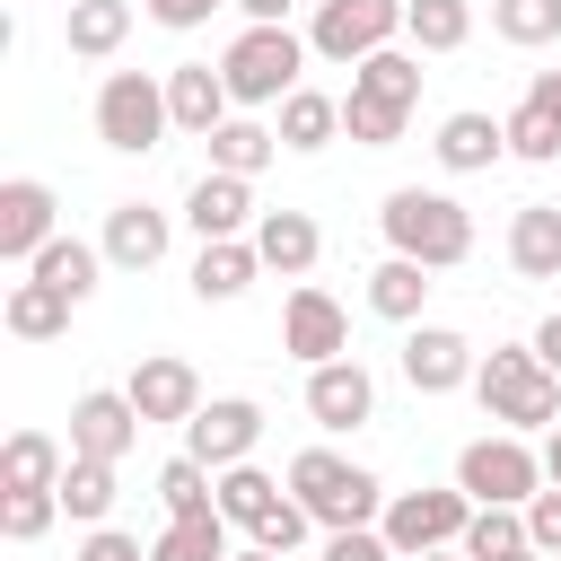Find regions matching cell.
Returning a JSON list of instances; mask_svg holds the SVG:
<instances>
[{
    "label": "cell",
    "instance_id": "6da1fadb",
    "mask_svg": "<svg viewBox=\"0 0 561 561\" xmlns=\"http://www.w3.org/2000/svg\"><path fill=\"white\" fill-rule=\"evenodd\" d=\"M377 228H386L394 254H412V263H430V272H456V263L473 254V210H465L456 193H430V184H394L386 210H377Z\"/></svg>",
    "mask_w": 561,
    "mask_h": 561
},
{
    "label": "cell",
    "instance_id": "7a4b0ae2",
    "mask_svg": "<svg viewBox=\"0 0 561 561\" xmlns=\"http://www.w3.org/2000/svg\"><path fill=\"white\" fill-rule=\"evenodd\" d=\"M473 394H482V412H491L500 430H552V421H561V377L535 359V342H500V351H482Z\"/></svg>",
    "mask_w": 561,
    "mask_h": 561
},
{
    "label": "cell",
    "instance_id": "3957f363",
    "mask_svg": "<svg viewBox=\"0 0 561 561\" xmlns=\"http://www.w3.org/2000/svg\"><path fill=\"white\" fill-rule=\"evenodd\" d=\"M289 491L307 500V517H316L324 535H333V526H377V517H386V482H377L368 465L333 456V447L289 456Z\"/></svg>",
    "mask_w": 561,
    "mask_h": 561
},
{
    "label": "cell",
    "instance_id": "277c9868",
    "mask_svg": "<svg viewBox=\"0 0 561 561\" xmlns=\"http://www.w3.org/2000/svg\"><path fill=\"white\" fill-rule=\"evenodd\" d=\"M307 35H289V26H245L228 53H219V70H228V96L237 105H280L289 88H298V70H307Z\"/></svg>",
    "mask_w": 561,
    "mask_h": 561
},
{
    "label": "cell",
    "instance_id": "5b68a950",
    "mask_svg": "<svg viewBox=\"0 0 561 561\" xmlns=\"http://www.w3.org/2000/svg\"><path fill=\"white\" fill-rule=\"evenodd\" d=\"M167 131H175L167 79H149V70H105V88H96V140L123 149V158H149Z\"/></svg>",
    "mask_w": 561,
    "mask_h": 561
},
{
    "label": "cell",
    "instance_id": "8992f818",
    "mask_svg": "<svg viewBox=\"0 0 561 561\" xmlns=\"http://www.w3.org/2000/svg\"><path fill=\"white\" fill-rule=\"evenodd\" d=\"M456 491L500 500V508H526V500L543 491V456H535L517 430H491V438H473V447L456 456Z\"/></svg>",
    "mask_w": 561,
    "mask_h": 561
},
{
    "label": "cell",
    "instance_id": "52a82bcc",
    "mask_svg": "<svg viewBox=\"0 0 561 561\" xmlns=\"http://www.w3.org/2000/svg\"><path fill=\"white\" fill-rule=\"evenodd\" d=\"M377 526H386V543H394L403 561H412V552H447V543H465V526H473V491H430V482H421V491H394Z\"/></svg>",
    "mask_w": 561,
    "mask_h": 561
},
{
    "label": "cell",
    "instance_id": "ba28073f",
    "mask_svg": "<svg viewBox=\"0 0 561 561\" xmlns=\"http://www.w3.org/2000/svg\"><path fill=\"white\" fill-rule=\"evenodd\" d=\"M403 9H412V0H316L307 44H316L324 61H368V53H386V44L403 35Z\"/></svg>",
    "mask_w": 561,
    "mask_h": 561
},
{
    "label": "cell",
    "instance_id": "9c48e42d",
    "mask_svg": "<svg viewBox=\"0 0 561 561\" xmlns=\"http://www.w3.org/2000/svg\"><path fill=\"white\" fill-rule=\"evenodd\" d=\"M280 351H289L298 368L342 359V351H351V316H342V298H333V289H316V280H298V289H289V307H280Z\"/></svg>",
    "mask_w": 561,
    "mask_h": 561
},
{
    "label": "cell",
    "instance_id": "30bf717a",
    "mask_svg": "<svg viewBox=\"0 0 561 561\" xmlns=\"http://www.w3.org/2000/svg\"><path fill=\"white\" fill-rule=\"evenodd\" d=\"M140 430H149V421H140V403H131V394H114V386H88V394L70 403V456L123 465Z\"/></svg>",
    "mask_w": 561,
    "mask_h": 561
},
{
    "label": "cell",
    "instance_id": "8fae6325",
    "mask_svg": "<svg viewBox=\"0 0 561 561\" xmlns=\"http://www.w3.org/2000/svg\"><path fill=\"white\" fill-rule=\"evenodd\" d=\"M254 438H263V403H245V394H219V403H202V412L184 421V456H202L210 473L245 465Z\"/></svg>",
    "mask_w": 561,
    "mask_h": 561
},
{
    "label": "cell",
    "instance_id": "7c38bea8",
    "mask_svg": "<svg viewBox=\"0 0 561 561\" xmlns=\"http://www.w3.org/2000/svg\"><path fill=\"white\" fill-rule=\"evenodd\" d=\"M307 421L316 430H368L377 421V377L342 351V359H324V368H307Z\"/></svg>",
    "mask_w": 561,
    "mask_h": 561
},
{
    "label": "cell",
    "instance_id": "4fadbf2b",
    "mask_svg": "<svg viewBox=\"0 0 561 561\" xmlns=\"http://www.w3.org/2000/svg\"><path fill=\"white\" fill-rule=\"evenodd\" d=\"M61 202H53V184H35V175H9L0 184V263H35L53 237H61V219H53Z\"/></svg>",
    "mask_w": 561,
    "mask_h": 561
},
{
    "label": "cell",
    "instance_id": "5bb4252c",
    "mask_svg": "<svg viewBox=\"0 0 561 561\" xmlns=\"http://www.w3.org/2000/svg\"><path fill=\"white\" fill-rule=\"evenodd\" d=\"M473 342L456 333V324H412L403 333V377H412V394H456V386H473Z\"/></svg>",
    "mask_w": 561,
    "mask_h": 561
},
{
    "label": "cell",
    "instance_id": "9a60e30c",
    "mask_svg": "<svg viewBox=\"0 0 561 561\" xmlns=\"http://www.w3.org/2000/svg\"><path fill=\"white\" fill-rule=\"evenodd\" d=\"M254 219H263V210H254V175H219V167H210V175L184 193V228H193L202 245H210V237H254Z\"/></svg>",
    "mask_w": 561,
    "mask_h": 561
},
{
    "label": "cell",
    "instance_id": "2e32d148",
    "mask_svg": "<svg viewBox=\"0 0 561 561\" xmlns=\"http://www.w3.org/2000/svg\"><path fill=\"white\" fill-rule=\"evenodd\" d=\"M123 394L140 403V421H193V412H202V377H193V359H175V351H149Z\"/></svg>",
    "mask_w": 561,
    "mask_h": 561
},
{
    "label": "cell",
    "instance_id": "e0dca14e",
    "mask_svg": "<svg viewBox=\"0 0 561 561\" xmlns=\"http://www.w3.org/2000/svg\"><path fill=\"white\" fill-rule=\"evenodd\" d=\"M228 70H210V61H175L167 70V114H175V131H193V140H210L219 123H228Z\"/></svg>",
    "mask_w": 561,
    "mask_h": 561
},
{
    "label": "cell",
    "instance_id": "ac0fdd59",
    "mask_svg": "<svg viewBox=\"0 0 561 561\" xmlns=\"http://www.w3.org/2000/svg\"><path fill=\"white\" fill-rule=\"evenodd\" d=\"M167 237H175V228H167V210H149V202H114L96 245H105V263H114V272H158V263H167Z\"/></svg>",
    "mask_w": 561,
    "mask_h": 561
},
{
    "label": "cell",
    "instance_id": "d6986e66",
    "mask_svg": "<svg viewBox=\"0 0 561 561\" xmlns=\"http://www.w3.org/2000/svg\"><path fill=\"white\" fill-rule=\"evenodd\" d=\"M430 149H438V167H447V175H482V167H500V158H508V123L465 105V114H447V123H438V140H430Z\"/></svg>",
    "mask_w": 561,
    "mask_h": 561
},
{
    "label": "cell",
    "instance_id": "ffe728a7",
    "mask_svg": "<svg viewBox=\"0 0 561 561\" xmlns=\"http://www.w3.org/2000/svg\"><path fill=\"white\" fill-rule=\"evenodd\" d=\"M254 254H263V272L307 280V272H316V254H324V228H316L307 210H263V219H254Z\"/></svg>",
    "mask_w": 561,
    "mask_h": 561
},
{
    "label": "cell",
    "instance_id": "44dd1931",
    "mask_svg": "<svg viewBox=\"0 0 561 561\" xmlns=\"http://www.w3.org/2000/svg\"><path fill=\"white\" fill-rule=\"evenodd\" d=\"M254 272H263L254 237H210V245L193 254V298H202V307H228V298L254 289Z\"/></svg>",
    "mask_w": 561,
    "mask_h": 561
},
{
    "label": "cell",
    "instance_id": "7402d4cb",
    "mask_svg": "<svg viewBox=\"0 0 561 561\" xmlns=\"http://www.w3.org/2000/svg\"><path fill=\"white\" fill-rule=\"evenodd\" d=\"M61 473H70V447H61V438L9 430V447H0V491H61Z\"/></svg>",
    "mask_w": 561,
    "mask_h": 561
},
{
    "label": "cell",
    "instance_id": "603a6c76",
    "mask_svg": "<svg viewBox=\"0 0 561 561\" xmlns=\"http://www.w3.org/2000/svg\"><path fill=\"white\" fill-rule=\"evenodd\" d=\"M123 35H131V0H61V44L79 61L123 53Z\"/></svg>",
    "mask_w": 561,
    "mask_h": 561
},
{
    "label": "cell",
    "instance_id": "cb8c5ba5",
    "mask_svg": "<svg viewBox=\"0 0 561 561\" xmlns=\"http://www.w3.org/2000/svg\"><path fill=\"white\" fill-rule=\"evenodd\" d=\"M508 263L526 280H561V202H526L508 219Z\"/></svg>",
    "mask_w": 561,
    "mask_h": 561
},
{
    "label": "cell",
    "instance_id": "d4e9b609",
    "mask_svg": "<svg viewBox=\"0 0 561 561\" xmlns=\"http://www.w3.org/2000/svg\"><path fill=\"white\" fill-rule=\"evenodd\" d=\"M70 307H79V298H61L53 280H35V272H26V280H9L0 324H9L18 342H53V333H70Z\"/></svg>",
    "mask_w": 561,
    "mask_h": 561
},
{
    "label": "cell",
    "instance_id": "484cf974",
    "mask_svg": "<svg viewBox=\"0 0 561 561\" xmlns=\"http://www.w3.org/2000/svg\"><path fill=\"white\" fill-rule=\"evenodd\" d=\"M368 307H377L386 324H421V307H430V263L386 254V263L368 272Z\"/></svg>",
    "mask_w": 561,
    "mask_h": 561
},
{
    "label": "cell",
    "instance_id": "4316f807",
    "mask_svg": "<svg viewBox=\"0 0 561 561\" xmlns=\"http://www.w3.org/2000/svg\"><path fill=\"white\" fill-rule=\"evenodd\" d=\"M272 131H280V149H324V140L342 131V96H324V88H289Z\"/></svg>",
    "mask_w": 561,
    "mask_h": 561
},
{
    "label": "cell",
    "instance_id": "83f0119b",
    "mask_svg": "<svg viewBox=\"0 0 561 561\" xmlns=\"http://www.w3.org/2000/svg\"><path fill=\"white\" fill-rule=\"evenodd\" d=\"M280 500H289V491H280V482H272V473H263L254 456L219 473V517H228V526H245V535H254V526H263V517H272Z\"/></svg>",
    "mask_w": 561,
    "mask_h": 561
},
{
    "label": "cell",
    "instance_id": "f1b7e54d",
    "mask_svg": "<svg viewBox=\"0 0 561 561\" xmlns=\"http://www.w3.org/2000/svg\"><path fill=\"white\" fill-rule=\"evenodd\" d=\"M280 158V131H263V123H245V114H228L219 131H210V167L219 175H263Z\"/></svg>",
    "mask_w": 561,
    "mask_h": 561
},
{
    "label": "cell",
    "instance_id": "f546056e",
    "mask_svg": "<svg viewBox=\"0 0 561 561\" xmlns=\"http://www.w3.org/2000/svg\"><path fill=\"white\" fill-rule=\"evenodd\" d=\"M26 272H35V280H53L61 298H88V289H96V272H105V245H88V237H53Z\"/></svg>",
    "mask_w": 561,
    "mask_h": 561
},
{
    "label": "cell",
    "instance_id": "4dcf8cb0",
    "mask_svg": "<svg viewBox=\"0 0 561 561\" xmlns=\"http://www.w3.org/2000/svg\"><path fill=\"white\" fill-rule=\"evenodd\" d=\"M149 561H228V517H219V508H202V517H167L158 543H149Z\"/></svg>",
    "mask_w": 561,
    "mask_h": 561
},
{
    "label": "cell",
    "instance_id": "1f68e13d",
    "mask_svg": "<svg viewBox=\"0 0 561 561\" xmlns=\"http://www.w3.org/2000/svg\"><path fill=\"white\" fill-rule=\"evenodd\" d=\"M465 561H508V552H526V508H500V500H473V526H465V543H456Z\"/></svg>",
    "mask_w": 561,
    "mask_h": 561
},
{
    "label": "cell",
    "instance_id": "d6a6232c",
    "mask_svg": "<svg viewBox=\"0 0 561 561\" xmlns=\"http://www.w3.org/2000/svg\"><path fill=\"white\" fill-rule=\"evenodd\" d=\"M403 123H412V105H394V96H368V88H351V96H342V131H351L359 149H394V140H403Z\"/></svg>",
    "mask_w": 561,
    "mask_h": 561
},
{
    "label": "cell",
    "instance_id": "836d02e7",
    "mask_svg": "<svg viewBox=\"0 0 561 561\" xmlns=\"http://www.w3.org/2000/svg\"><path fill=\"white\" fill-rule=\"evenodd\" d=\"M158 508H167V517H202V508H219V473H210L202 456L158 465Z\"/></svg>",
    "mask_w": 561,
    "mask_h": 561
},
{
    "label": "cell",
    "instance_id": "e575fe53",
    "mask_svg": "<svg viewBox=\"0 0 561 561\" xmlns=\"http://www.w3.org/2000/svg\"><path fill=\"white\" fill-rule=\"evenodd\" d=\"M403 35H412L421 53H456V44L473 35V0H412V9H403Z\"/></svg>",
    "mask_w": 561,
    "mask_h": 561
},
{
    "label": "cell",
    "instance_id": "d590c367",
    "mask_svg": "<svg viewBox=\"0 0 561 561\" xmlns=\"http://www.w3.org/2000/svg\"><path fill=\"white\" fill-rule=\"evenodd\" d=\"M105 508H114V465H96V456H70V473H61V517H79V526H105Z\"/></svg>",
    "mask_w": 561,
    "mask_h": 561
},
{
    "label": "cell",
    "instance_id": "8d00e7d4",
    "mask_svg": "<svg viewBox=\"0 0 561 561\" xmlns=\"http://www.w3.org/2000/svg\"><path fill=\"white\" fill-rule=\"evenodd\" d=\"M351 88H368V96H394V105H421V61L386 44V53L351 61Z\"/></svg>",
    "mask_w": 561,
    "mask_h": 561
},
{
    "label": "cell",
    "instance_id": "74e56055",
    "mask_svg": "<svg viewBox=\"0 0 561 561\" xmlns=\"http://www.w3.org/2000/svg\"><path fill=\"white\" fill-rule=\"evenodd\" d=\"M491 26H500V44H552L561 35V0H491Z\"/></svg>",
    "mask_w": 561,
    "mask_h": 561
},
{
    "label": "cell",
    "instance_id": "f35d334b",
    "mask_svg": "<svg viewBox=\"0 0 561 561\" xmlns=\"http://www.w3.org/2000/svg\"><path fill=\"white\" fill-rule=\"evenodd\" d=\"M53 517H61V491H0V535L9 543H35Z\"/></svg>",
    "mask_w": 561,
    "mask_h": 561
},
{
    "label": "cell",
    "instance_id": "ab89813d",
    "mask_svg": "<svg viewBox=\"0 0 561 561\" xmlns=\"http://www.w3.org/2000/svg\"><path fill=\"white\" fill-rule=\"evenodd\" d=\"M508 158L552 167V158H561V123H552L543 105H517V114H508Z\"/></svg>",
    "mask_w": 561,
    "mask_h": 561
},
{
    "label": "cell",
    "instance_id": "60d3db41",
    "mask_svg": "<svg viewBox=\"0 0 561 561\" xmlns=\"http://www.w3.org/2000/svg\"><path fill=\"white\" fill-rule=\"evenodd\" d=\"M307 526H316V517H307V500H298V491H289V500H280V508H272V517H263V526H254V543H263V552H280V561H289V552H298V543H307Z\"/></svg>",
    "mask_w": 561,
    "mask_h": 561
},
{
    "label": "cell",
    "instance_id": "b9f144b4",
    "mask_svg": "<svg viewBox=\"0 0 561 561\" xmlns=\"http://www.w3.org/2000/svg\"><path fill=\"white\" fill-rule=\"evenodd\" d=\"M324 561H403V552L386 543V526H333L324 535Z\"/></svg>",
    "mask_w": 561,
    "mask_h": 561
},
{
    "label": "cell",
    "instance_id": "7bdbcfd3",
    "mask_svg": "<svg viewBox=\"0 0 561 561\" xmlns=\"http://www.w3.org/2000/svg\"><path fill=\"white\" fill-rule=\"evenodd\" d=\"M526 543H535V552H561V482H543V491L526 500Z\"/></svg>",
    "mask_w": 561,
    "mask_h": 561
},
{
    "label": "cell",
    "instance_id": "ee69618b",
    "mask_svg": "<svg viewBox=\"0 0 561 561\" xmlns=\"http://www.w3.org/2000/svg\"><path fill=\"white\" fill-rule=\"evenodd\" d=\"M79 561H149V552H140V535H114V526H88V543H79Z\"/></svg>",
    "mask_w": 561,
    "mask_h": 561
},
{
    "label": "cell",
    "instance_id": "f6af8a7d",
    "mask_svg": "<svg viewBox=\"0 0 561 561\" xmlns=\"http://www.w3.org/2000/svg\"><path fill=\"white\" fill-rule=\"evenodd\" d=\"M140 9H149L158 26H175V35H193V26H202V18L219 9V0H140Z\"/></svg>",
    "mask_w": 561,
    "mask_h": 561
},
{
    "label": "cell",
    "instance_id": "bcb514c9",
    "mask_svg": "<svg viewBox=\"0 0 561 561\" xmlns=\"http://www.w3.org/2000/svg\"><path fill=\"white\" fill-rule=\"evenodd\" d=\"M526 105H543V114L561 123V70H535V79H526Z\"/></svg>",
    "mask_w": 561,
    "mask_h": 561
},
{
    "label": "cell",
    "instance_id": "7dc6e473",
    "mask_svg": "<svg viewBox=\"0 0 561 561\" xmlns=\"http://www.w3.org/2000/svg\"><path fill=\"white\" fill-rule=\"evenodd\" d=\"M535 359H543V368H552V377H561V307H552V316H543V324H535Z\"/></svg>",
    "mask_w": 561,
    "mask_h": 561
},
{
    "label": "cell",
    "instance_id": "c3c4849f",
    "mask_svg": "<svg viewBox=\"0 0 561 561\" xmlns=\"http://www.w3.org/2000/svg\"><path fill=\"white\" fill-rule=\"evenodd\" d=\"M228 9H245V26H289L298 0H228Z\"/></svg>",
    "mask_w": 561,
    "mask_h": 561
},
{
    "label": "cell",
    "instance_id": "681fc988",
    "mask_svg": "<svg viewBox=\"0 0 561 561\" xmlns=\"http://www.w3.org/2000/svg\"><path fill=\"white\" fill-rule=\"evenodd\" d=\"M543 482H561V421H552V438H543Z\"/></svg>",
    "mask_w": 561,
    "mask_h": 561
},
{
    "label": "cell",
    "instance_id": "f907efd6",
    "mask_svg": "<svg viewBox=\"0 0 561 561\" xmlns=\"http://www.w3.org/2000/svg\"><path fill=\"white\" fill-rule=\"evenodd\" d=\"M228 561H280V552H263V543H245V552H228Z\"/></svg>",
    "mask_w": 561,
    "mask_h": 561
},
{
    "label": "cell",
    "instance_id": "816d5d0a",
    "mask_svg": "<svg viewBox=\"0 0 561 561\" xmlns=\"http://www.w3.org/2000/svg\"><path fill=\"white\" fill-rule=\"evenodd\" d=\"M412 561H465V552H412Z\"/></svg>",
    "mask_w": 561,
    "mask_h": 561
},
{
    "label": "cell",
    "instance_id": "f5cc1de1",
    "mask_svg": "<svg viewBox=\"0 0 561 561\" xmlns=\"http://www.w3.org/2000/svg\"><path fill=\"white\" fill-rule=\"evenodd\" d=\"M508 561H543V552H535V543H526V552H508Z\"/></svg>",
    "mask_w": 561,
    "mask_h": 561
}]
</instances>
